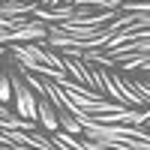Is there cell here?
<instances>
[{"label":"cell","instance_id":"6da1fadb","mask_svg":"<svg viewBox=\"0 0 150 150\" xmlns=\"http://www.w3.org/2000/svg\"><path fill=\"white\" fill-rule=\"evenodd\" d=\"M18 105H21V108H18L21 114H27V117H33V114H36V105H33V96H30L27 90H21V93H18Z\"/></svg>","mask_w":150,"mask_h":150}]
</instances>
